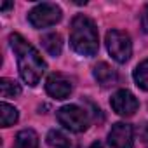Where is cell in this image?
<instances>
[{"label":"cell","mask_w":148,"mask_h":148,"mask_svg":"<svg viewBox=\"0 0 148 148\" xmlns=\"http://www.w3.org/2000/svg\"><path fill=\"white\" fill-rule=\"evenodd\" d=\"M9 44H11V49L14 51L16 54V59H18V68H19V75L21 79L35 87L42 75H44V71L47 68L44 58L40 56V52L19 33H11L9 35Z\"/></svg>","instance_id":"obj_1"},{"label":"cell","mask_w":148,"mask_h":148,"mask_svg":"<svg viewBox=\"0 0 148 148\" xmlns=\"http://www.w3.org/2000/svg\"><path fill=\"white\" fill-rule=\"evenodd\" d=\"M70 45L80 56H94L99 49V37L94 21L89 16L79 14L70 25Z\"/></svg>","instance_id":"obj_2"},{"label":"cell","mask_w":148,"mask_h":148,"mask_svg":"<svg viewBox=\"0 0 148 148\" xmlns=\"http://www.w3.org/2000/svg\"><path fill=\"white\" fill-rule=\"evenodd\" d=\"M56 117H58V122L64 129H68L71 132H84V131H87L89 122H91L87 112L84 108H80L79 105H66V106L59 108Z\"/></svg>","instance_id":"obj_3"},{"label":"cell","mask_w":148,"mask_h":148,"mask_svg":"<svg viewBox=\"0 0 148 148\" xmlns=\"http://www.w3.org/2000/svg\"><path fill=\"white\" fill-rule=\"evenodd\" d=\"M61 18H63L61 7L56 5V4H51V2L38 4V5H35V7L28 12V23H30L33 28H37V30L54 26L56 23L61 21Z\"/></svg>","instance_id":"obj_4"},{"label":"cell","mask_w":148,"mask_h":148,"mask_svg":"<svg viewBox=\"0 0 148 148\" xmlns=\"http://www.w3.org/2000/svg\"><path fill=\"white\" fill-rule=\"evenodd\" d=\"M106 49L117 63H127L132 56L131 37L122 30H110L106 33Z\"/></svg>","instance_id":"obj_5"},{"label":"cell","mask_w":148,"mask_h":148,"mask_svg":"<svg viewBox=\"0 0 148 148\" xmlns=\"http://www.w3.org/2000/svg\"><path fill=\"white\" fill-rule=\"evenodd\" d=\"M110 105H112L113 112L119 113L120 117H132V115L138 112V108H139L138 98H136L131 91H127V89L117 91V92L112 96Z\"/></svg>","instance_id":"obj_6"},{"label":"cell","mask_w":148,"mask_h":148,"mask_svg":"<svg viewBox=\"0 0 148 148\" xmlns=\"http://www.w3.org/2000/svg\"><path fill=\"white\" fill-rule=\"evenodd\" d=\"M108 143L112 148H134V129L131 124L117 122L108 132Z\"/></svg>","instance_id":"obj_7"},{"label":"cell","mask_w":148,"mask_h":148,"mask_svg":"<svg viewBox=\"0 0 148 148\" xmlns=\"http://www.w3.org/2000/svg\"><path fill=\"white\" fill-rule=\"evenodd\" d=\"M71 82L70 79H66L63 73H51L45 80V91L49 96L56 98V99H66L71 94Z\"/></svg>","instance_id":"obj_8"},{"label":"cell","mask_w":148,"mask_h":148,"mask_svg":"<svg viewBox=\"0 0 148 148\" xmlns=\"http://www.w3.org/2000/svg\"><path fill=\"white\" fill-rule=\"evenodd\" d=\"M92 73H94V79L98 80V84H99L101 87L115 86V84H117V80H119L117 71H115L108 63H105V61H99V63L94 66Z\"/></svg>","instance_id":"obj_9"},{"label":"cell","mask_w":148,"mask_h":148,"mask_svg":"<svg viewBox=\"0 0 148 148\" xmlns=\"http://www.w3.org/2000/svg\"><path fill=\"white\" fill-rule=\"evenodd\" d=\"M12 148H38V134L33 129H23L14 138Z\"/></svg>","instance_id":"obj_10"},{"label":"cell","mask_w":148,"mask_h":148,"mask_svg":"<svg viewBox=\"0 0 148 148\" xmlns=\"http://www.w3.org/2000/svg\"><path fill=\"white\" fill-rule=\"evenodd\" d=\"M42 45L51 56H59L63 51V38L59 33H47L42 37Z\"/></svg>","instance_id":"obj_11"},{"label":"cell","mask_w":148,"mask_h":148,"mask_svg":"<svg viewBox=\"0 0 148 148\" xmlns=\"http://www.w3.org/2000/svg\"><path fill=\"white\" fill-rule=\"evenodd\" d=\"M0 117H2V127H11V125H14L18 122L19 113H18V110L12 105L4 101L2 105H0Z\"/></svg>","instance_id":"obj_12"},{"label":"cell","mask_w":148,"mask_h":148,"mask_svg":"<svg viewBox=\"0 0 148 148\" xmlns=\"http://www.w3.org/2000/svg\"><path fill=\"white\" fill-rule=\"evenodd\" d=\"M45 139H47V145L51 148H71V141L61 131H56V129L49 131V134H47Z\"/></svg>","instance_id":"obj_13"},{"label":"cell","mask_w":148,"mask_h":148,"mask_svg":"<svg viewBox=\"0 0 148 148\" xmlns=\"http://www.w3.org/2000/svg\"><path fill=\"white\" fill-rule=\"evenodd\" d=\"M132 77H134V82L138 87H141L143 91H148V59L141 61L136 66Z\"/></svg>","instance_id":"obj_14"},{"label":"cell","mask_w":148,"mask_h":148,"mask_svg":"<svg viewBox=\"0 0 148 148\" xmlns=\"http://www.w3.org/2000/svg\"><path fill=\"white\" fill-rule=\"evenodd\" d=\"M0 94L2 98H14L21 94V86L12 79H0Z\"/></svg>","instance_id":"obj_15"},{"label":"cell","mask_w":148,"mask_h":148,"mask_svg":"<svg viewBox=\"0 0 148 148\" xmlns=\"http://www.w3.org/2000/svg\"><path fill=\"white\" fill-rule=\"evenodd\" d=\"M139 138H141V141H143V145L148 148V122H145V124H141V127H139Z\"/></svg>","instance_id":"obj_16"},{"label":"cell","mask_w":148,"mask_h":148,"mask_svg":"<svg viewBox=\"0 0 148 148\" xmlns=\"http://www.w3.org/2000/svg\"><path fill=\"white\" fill-rule=\"evenodd\" d=\"M141 26H143L145 33H148V5H145V9L141 12Z\"/></svg>","instance_id":"obj_17"},{"label":"cell","mask_w":148,"mask_h":148,"mask_svg":"<svg viewBox=\"0 0 148 148\" xmlns=\"http://www.w3.org/2000/svg\"><path fill=\"white\" fill-rule=\"evenodd\" d=\"M12 7V4L11 2H5V4H2V11H9Z\"/></svg>","instance_id":"obj_18"},{"label":"cell","mask_w":148,"mask_h":148,"mask_svg":"<svg viewBox=\"0 0 148 148\" xmlns=\"http://www.w3.org/2000/svg\"><path fill=\"white\" fill-rule=\"evenodd\" d=\"M91 148H103V146H101V143H92Z\"/></svg>","instance_id":"obj_19"}]
</instances>
